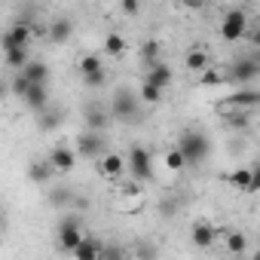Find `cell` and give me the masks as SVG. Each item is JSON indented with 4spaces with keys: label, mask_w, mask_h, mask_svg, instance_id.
Listing matches in <instances>:
<instances>
[{
    "label": "cell",
    "mask_w": 260,
    "mask_h": 260,
    "mask_svg": "<svg viewBox=\"0 0 260 260\" xmlns=\"http://www.w3.org/2000/svg\"><path fill=\"white\" fill-rule=\"evenodd\" d=\"M230 184L245 190V193H254V190H260V172L257 169H236L230 175Z\"/></svg>",
    "instance_id": "cell-11"
},
{
    "label": "cell",
    "mask_w": 260,
    "mask_h": 260,
    "mask_svg": "<svg viewBox=\"0 0 260 260\" xmlns=\"http://www.w3.org/2000/svg\"><path fill=\"white\" fill-rule=\"evenodd\" d=\"M37 122H40L43 132H49V128H55V125L61 122V116H58V113H46V110H40V119H37Z\"/></svg>",
    "instance_id": "cell-34"
},
{
    "label": "cell",
    "mask_w": 260,
    "mask_h": 260,
    "mask_svg": "<svg viewBox=\"0 0 260 260\" xmlns=\"http://www.w3.org/2000/svg\"><path fill=\"white\" fill-rule=\"evenodd\" d=\"M31 40H34L31 22H13L4 34H0V46H4V52L7 49H16V46H28Z\"/></svg>",
    "instance_id": "cell-6"
},
{
    "label": "cell",
    "mask_w": 260,
    "mask_h": 260,
    "mask_svg": "<svg viewBox=\"0 0 260 260\" xmlns=\"http://www.w3.org/2000/svg\"><path fill=\"white\" fill-rule=\"evenodd\" d=\"M28 61H31V58H28V46H16V49H7V64H10L13 71H22Z\"/></svg>",
    "instance_id": "cell-25"
},
{
    "label": "cell",
    "mask_w": 260,
    "mask_h": 260,
    "mask_svg": "<svg viewBox=\"0 0 260 260\" xmlns=\"http://www.w3.org/2000/svg\"><path fill=\"white\" fill-rule=\"evenodd\" d=\"M104 52H107V55H113V58H119V55L125 52V37H122V34H116V31H113V34H107V37H104Z\"/></svg>",
    "instance_id": "cell-24"
},
{
    "label": "cell",
    "mask_w": 260,
    "mask_h": 260,
    "mask_svg": "<svg viewBox=\"0 0 260 260\" xmlns=\"http://www.w3.org/2000/svg\"><path fill=\"white\" fill-rule=\"evenodd\" d=\"M49 202H52L55 208H71L74 193H71V190H64V187H52V190H49Z\"/></svg>",
    "instance_id": "cell-27"
},
{
    "label": "cell",
    "mask_w": 260,
    "mask_h": 260,
    "mask_svg": "<svg viewBox=\"0 0 260 260\" xmlns=\"http://www.w3.org/2000/svg\"><path fill=\"white\" fill-rule=\"evenodd\" d=\"M208 150H211V141H208L202 132H196V128L181 132V138H178V153L184 156V166H202L205 156H208Z\"/></svg>",
    "instance_id": "cell-1"
},
{
    "label": "cell",
    "mask_w": 260,
    "mask_h": 260,
    "mask_svg": "<svg viewBox=\"0 0 260 260\" xmlns=\"http://www.w3.org/2000/svg\"><path fill=\"white\" fill-rule=\"evenodd\" d=\"M101 153H104V138H101V132H83V135L77 138V156L95 162Z\"/></svg>",
    "instance_id": "cell-8"
},
{
    "label": "cell",
    "mask_w": 260,
    "mask_h": 260,
    "mask_svg": "<svg viewBox=\"0 0 260 260\" xmlns=\"http://www.w3.org/2000/svg\"><path fill=\"white\" fill-rule=\"evenodd\" d=\"M22 74H25L31 83H46V80H49V64H43V61H28V64L22 68Z\"/></svg>",
    "instance_id": "cell-22"
},
{
    "label": "cell",
    "mask_w": 260,
    "mask_h": 260,
    "mask_svg": "<svg viewBox=\"0 0 260 260\" xmlns=\"http://www.w3.org/2000/svg\"><path fill=\"white\" fill-rule=\"evenodd\" d=\"M101 248H104V245H101L95 236H83V239L74 245L71 254H74L77 260H98V257H101Z\"/></svg>",
    "instance_id": "cell-15"
},
{
    "label": "cell",
    "mask_w": 260,
    "mask_h": 260,
    "mask_svg": "<svg viewBox=\"0 0 260 260\" xmlns=\"http://www.w3.org/2000/svg\"><path fill=\"white\" fill-rule=\"evenodd\" d=\"M138 98H141L144 104H159V101H162V89L144 80V83H141V89H138Z\"/></svg>",
    "instance_id": "cell-26"
},
{
    "label": "cell",
    "mask_w": 260,
    "mask_h": 260,
    "mask_svg": "<svg viewBox=\"0 0 260 260\" xmlns=\"http://www.w3.org/2000/svg\"><path fill=\"white\" fill-rule=\"evenodd\" d=\"M178 211V202L175 199H166V202H159V214H166V217H172Z\"/></svg>",
    "instance_id": "cell-36"
},
{
    "label": "cell",
    "mask_w": 260,
    "mask_h": 260,
    "mask_svg": "<svg viewBox=\"0 0 260 260\" xmlns=\"http://www.w3.org/2000/svg\"><path fill=\"white\" fill-rule=\"evenodd\" d=\"M147 83H153V86H159L162 92L172 86V80H175V74H172V68L159 58V61H153V64H147V77H144Z\"/></svg>",
    "instance_id": "cell-10"
},
{
    "label": "cell",
    "mask_w": 260,
    "mask_h": 260,
    "mask_svg": "<svg viewBox=\"0 0 260 260\" xmlns=\"http://www.w3.org/2000/svg\"><path fill=\"white\" fill-rule=\"evenodd\" d=\"M245 34H248V13H245V10H230V13H223L220 37L230 40V43H236V40H242Z\"/></svg>",
    "instance_id": "cell-4"
},
{
    "label": "cell",
    "mask_w": 260,
    "mask_h": 260,
    "mask_svg": "<svg viewBox=\"0 0 260 260\" xmlns=\"http://www.w3.org/2000/svg\"><path fill=\"white\" fill-rule=\"evenodd\" d=\"M181 7H187V10L199 13V10H205V7H208V0H181Z\"/></svg>",
    "instance_id": "cell-37"
},
{
    "label": "cell",
    "mask_w": 260,
    "mask_h": 260,
    "mask_svg": "<svg viewBox=\"0 0 260 260\" xmlns=\"http://www.w3.org/2000/svg\"><path fill=\"white\" fill-rule=\"evenodd\" d=\"M141 4H144V0H122V10H125L128 16H138V10H141Z\"/></svg>",
    "instance_id": "cell-35"
},
{
    "label": "cell",
    "mask_w": 260,
    "mask_h": 260,
    "mask_svg": "<svg viewBox=\"0 0 260 260\" xmlns=\"http://www.w3.org/2000/svg\"><path fill=\"white\" fill-rule=\"evenodd\" d=\"M257 74H260V58H257V55H245V58H236V61L230 64V74H226L223 80L242 86V83H254Z\"/></svg>",
    "instance_id": "cell-5"
},
{
    "label": "cell",
    "mask_w": 260,
    "mask_h": 260,
    "mask_svg": "<svg viewBox=\"0 0 260 260\" xmlns=\"http://www.w3.org/2000/svg\"><path fill=\"white\" fill-rule=\"evenodd\" d=\"M248 119H251V110H242V107H233L230 113H223V122H226L230 128H236V132L248 128Z\"/></svg>",
    "instance_id": "cell-21"
},
{
    "label": "cell",
    "mask_w": 260,
    "mask_h": 260,
    "mask_svg": "<svg viewBox=\"0 0 260 260\" xmlns=\"http://www.w3.org/2000/svg\"><path fill=\"white\" fill-rule=\"evenodd\" d=\"M98 172L104 175V178H119L122 172H125V156H119V153H101L98 156Z\"/></svg>",
    "instance_id": "cell-12"
},
{
    "label": "cell",
    "mask_w": 260,
    "mask_h": 260,
    "mask_svg": "<svg viewBox=\"0 0 260 260\" xmlns=\"http://www.w3.org/2000/svg\"><path fill=\"white\" fill-rule=\"evenodd\" d=\"M46 159H49V166H52L55 172L68 175V172H74V166H77V150H71V147H64V144H58V147H52V153H49Z\"/></svg>",
    "instance_id": "cell-9"
},
{
    "label": "cell",
    "mask_w": 260,
    "mask_h": 260,
    "mask_svg": "<svg viewBox=\"0 0 260 260\" xmlns=\"http://www.w3.org/2000/svg\"><path fill=\"white\" fill-rule=\"evenodd\" d=\"M83 239V230H80V217L77 214H68V217H61V223H58V248L61 251H74V245Z\"/></svg>",
    "instance_id": "cell-7"
},
{
    "label": "cell",
    "mask_w": 260,
    "mask_h": 260,
    "mask_svg": "<svg viewBox=\"0 0 260 260\" xmlns=\"http://www.w3.org/2000/svg\"><path fill=\"white\" fill-rule=\"evenodd\" d=\"M110 116L119 122H135L138 116V95H132L128 89H116L113 101H110Z\"/></svg>",
    "instance_id": "cell-3"
},
{
    "label": "cell",
    "mask_w": 260,
    "mask_h": 260,
    "mask_svg": "<svg viewBox=\"0 0 260 260\" xmlns=\"http://www.w3.org/2000/svg\"><path fill=\"white\" fill-rule=\"evenodd\" d=\"M199 83H202V86H220V83H226V80H223V74H220L214 64H208V68L199 74Z\"/></svg>",
    "instance_id": "cell-28"
},
{
    "label": "cell",
    "mask_w": 260,
    "mask_h": 260,
    "mask_svg": "<svg viewBox=\"0 0 260 260\" xmlns=\"http://www.w3.org/2000/svg\"><path fill=\"white\" fill-rule=\"evenodd\" d=\"M226 248H230L233 254H245L248 242H245V236H242V233H230V236H226Z\"/></svg>",
    "instance_id": "cell-30"
},
{
    "label": "cell",
    "mask_w": 260,
    "mask_h": 260,
    "mask_svg": "<svg viewBox=\"0 0 260 260\" xmlns=\"http://www.w3.org/2000/svg\"><path fill=\"white\" fill-rule=\"evenodd\" d=\"M101 55H83L80 58V74H92V71H101Z\"/></svg>",
    "instance_id": "cell-29"
},
{
    "label": "cell",
    "mask_w": 260,
    "mask_h": 260,
    "mask_svg": "<svg viewBox=\"0 0 260 260\" xmlns=\"http://www.w3.org/2000/svg\"><path fill=\"white\" fill-rule=\"evenodd\" d=\"M166 169H169V172H181V169H184V156L178 153V147H172V150L166 153Z\"/></svg>",
    "instance_id": "cell-32"
},
{
    "label": "cell",
    "mask_w": 260,
    "mask_h": 260,
    "mask_svg": "<svg viewBox=\"0 0 260 260\" xmlns=\"http://www.w3.org/2000/svg\"><path fill=\"white\" fill-rule=\"evenodd\" d=\"M138 58H141L144 64L159 61V58H162V43H159V40H144L141 49H138Z\"/></svg>",
    "instance_id": "cell-18"
},
{
    "label": "cell",
    "mask_w": 260,
    "mask_h": 260,
    "mask_svg": "<svg viewBox=\"0 0 260 260\" xmlns=\"http://www.w3.org/2000/svg\"><path fill=\"white\" fill-rule=\"evenodd\" d=\"M260 104V95L251 89V92H236L230 101H226V107H242V110H254Z\"/></svg>",
    "instance_id": "cell-19"
},
{
    "label": "cell",
    "mask_w": 260,
    "mask_h": 260,
    "mask_svg": "<svg viewBox=\"0 0 260 260\" xmlns=\"http://www.w3.org/2000/svg\"><path fill=\"white\" fill-rule=\"evenodd\" d=\"M22 98H25V104H28L31 110H37V113L49 107V92H46V83H31V86H28V92H25Z\"/></svg>",
    "instance_id": "cell-13"
},
{
    "label": "cell",
    "mask_w": 260,
    "mask_h": 260,
    "mask_svg": "<svg viewBox=\"0 0 260 260\" xmlns=\"http://www.w3.org/2000/svg\"><path fill=\"white\" fill-rule=\"evenodd\" d=\"M125 169L132 172V178L138 184L150 181L153 178V156H150V150L141 147V144H132L128 147V156H125Z\"/></svg>",
    "instance_id": "cell-2"
},
{
    "label": "cell",
    "mask_w": 260,
    "mask_h": 260,
    "mask_svg": "<svg viewBox=\"0 0 260 260\" xmlns=\"http://www.w3.org/2000/svg\"><path fill=\"white\" fill-rule=\"evenodd\" d=\"M184 64H187V71H193V74H202V71L211 64V55H208L202 46H196V49H187V55H184Z\"/></svg>",
    "instance_id": "cell-17"
},
{
    "label": "cell",
    "mask_w": 260,
    "mask_h": 260,
    "mask_svg": "<svg viewBox=\"0 0 260 260\" xmlns=\"http://www.w3.org/2000/svg\"><path fill=\"white\" fill-rule=\"evenodd\" d=\"M4 92H7V86H4V83H0V98H4Z\"/></svg>",
    "instance_id": "cell-38"
},
{
    "label": "cell",
    "mask_w": 260,
    "mask_h": 260,
    "mask_svg": "<svg viewBox=\"0 0 260 260\" xmlns=\"http://www.w3.org/2000/svg\"><path fill=\"white\" fill-rule=\"evenodd\" d=\"M71 34H74V22H71L68 16H58V19L46 28V37H49L52 43H64V40H71Z\"/></svg>",
    "instance_id": "cell-16"
},
{
    "label": "cell",
    "mask_w": 260,
    "mask_h": 260,
    "mask_svg": "<svg viewBox=\"0 0 260 260\" xmlns=\"http://www.w3.org/2000/svg\"><path fill=\"white\" fill-rule=\"evenodd\" d=\"M52 175H55V169L49 166V159H43V162H31V166H28V178H31L34 184H46Z\"/></svg>",
    "instance_id": "cell-20"
},
{
    "label": "cell",
    "mask_w": 260,
    "mask_h": 260,
    "mask_svg": "<svg viewBox=\"0 0 260 260\" xmlns=\"http://www.w3.org/2000/svg\"><path fill=\"white\" fill-rule=\"evenodd\" d=\"M104 80H107L104 68H101V71H92V74H83V83H86L89 89H98V86H104Z\"/></svg>",
    "instance_id": "cell-33"
},
{
    "label": "cell",
    "mask_w": 260,
    "mask_h": 260,
    "mask_svg": "<svg viewBox=\"0 0 260 260\" xmlns=\"http://www.w3.org/2000/svg\"><path fill=\"white\" fill-rule=\"evenodd\" d=\"M190 239H193V245H196V248H211V245H214V239H217V230H214V223L199 220V223H193Z\"/></svg>",
    "instance_id": "cell-14"
},
{
    "label": "cell",
    "mask_w": 260,
    "mask_h": 260,
    "mask_svg": "<svg viewBox=\"0 0 260 260\" xmlns=\"http://www.w3.org/2000/svg\"><path fill=\"white\" fill-rule=\"evenodd\" d=\"M28 86H31V80H28V77H25L22 71H16V77H13V83H10V89H13V92H16V95L22 98V95L28 92Z\"/></svg>",
    "instance_id": "cell-31"
},
{
    "label": "cell",
    "mask_w": 260,
    "mask_h": 260,
    "mask_svg": "<svg viewBox=\"0 0 260 260\" xmlns=\"http://www.w3.org/2000/svg\"><path fill=\"white\" fill-rule=\"evenodd\" d=\"M107 122H110V116L101 107H86V125H89V132H101Z\"/></svg>",
    "instance_id": "cell-23"
}]
</instances>
